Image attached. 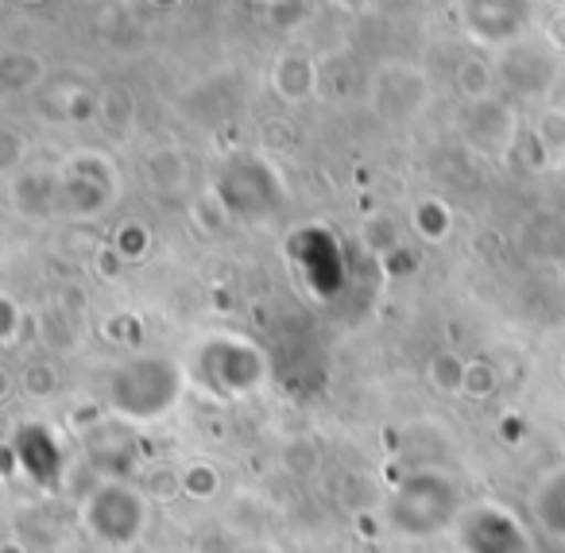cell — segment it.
<instances>
[{
	"label": "cell",
	"mask_w": 565,
	"mask_h": 553,
	"mask_svg": "<svg viewBox=\"0 0 565 553\" xmlns=\"http://www.w3.org/2000/svg\"><path fill=\"white\" fill-rule=\"evenodd\" d=\"M182 372L171 360H136L109 380V406L125 422H156L182 398Z\"/></svg>",
	"instance_id": "obj_1"
},
{
	"label": "cell",
	"mask_w": 565,
	"mask_h": 553,
	"mask_svg": "<svg viewBox=\"0 0 565 553\" xmlns=\"http://www.w3.org/2000/svg\"><path fill=\"white\" fill-rule=\"evenodd\" d=\"M148 499L132 483H102L82 507V527L94 542L125 550L140 542V534L148 530Z\"/></svg>",
	"instance_id": "obj_2"
},
{
	"label": "cell",
	"mask_w": 565,
	"mask_h": 553,
	"mask_svg": "<svg viewBox=\"0 0 565 553\" xmlns=\"http://www.w3.org/2000/svg\"><path fill=\"white\" fill-rule=\"evenodd\" d=\"M430 499L434 503H438V499H457L454 480L441 472H418V476H411V480H403L392 507H387L392 527L399 530L403 538H430V534H438V530H446L449 522L461 519V511L430 507Z\"/></svg>",
	"instance_id": "obj_3"
},
{
	"label": "cell",
	"mask_w": 565,
	"mask_h": 553,
	"mask_svg": "<svg viewBox=\"0 0 565 553\" xmlns=\"http://www.w3.org/2000/svg\"><path fill=\"white\" fill-rule=\"evenodd\" d=\"M534 514L554 538H565V468H554L534 488Z\"/></svg>",
	"instance_id": "obj_4"
},
{
	"label": "cell",
	"mask_w": 565,
	"mask_h": 553,
	"mask_svg": "<svg viewBox=\"0 0 565 553\" xmlns=\"http://www.w3.org/2000/svg\"><path fill=\"white\" fill-rule=\"evenodd\" d=\"M241 553H275V550H271V545H244Z\"/></svg>",
	"instance_id": "obj_5"
}]
</instances>
